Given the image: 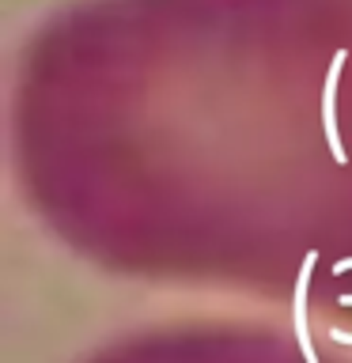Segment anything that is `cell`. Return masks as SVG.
<instances>
[{"instance_id":"obj_1","label":"cell","mask_w":352,"mask_h":363,"mask_svg":"<svg viewBox=\"0 0 352 363\" xmlns=\"http://www.w3.org/2000/svg\"><path fill=\"white\" fill-rule=\"evenodd\" d=\"M345 50L334 53V65H329L326 72V91H322V125H326V140H329V152H334L337 163H345V147H341V136H337V76L341 68H345Z\"/></svg>"},{"instance_id":"obj_2","label":"cell","mask_w":352,"mask_h":363,"mask_svg":"<svg viewBox=\"0 0 352 363\" xmlns=\"http://www.w3.org/2000/svg\"><path fill=\"white\" fill-rule=\"evenodd\" d=\"M314 261H318V254L311 250V254L303 257L299 277H295V337H299V348H303V359H307V363H318V352H314V345H311V325H307V284H311Z\"/></svg>"},{"instance_id":"obj_3","label":"cell","mask_w":352,"mask_h":363,"mask_svg":"<svg viewBox=\"0 0 352 363\" xmlns=\"http://www.w3.org/2000/svg\"><path fill=\"white\" fill-rule=\"evenodd\" d=\"M345 269H352V257H345V261H337V265H334V272H345ZM341 303L352 306V295H341Z\"/></svg>"}]
</instances>
